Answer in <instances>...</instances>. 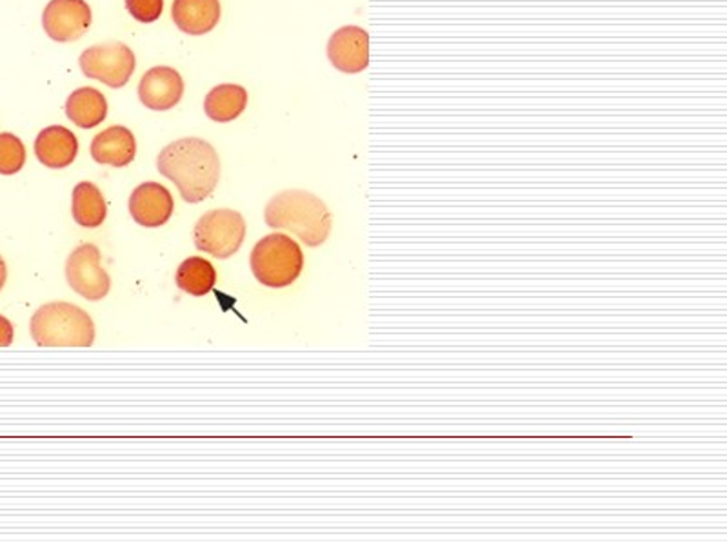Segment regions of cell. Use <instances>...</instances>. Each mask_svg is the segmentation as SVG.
Masks as SVG:
<instances>
[{"instance_id": "1", "label": "cell", "mask_w": 727, "mask_h": 545, "mask_svg": "<svg viewBox=\"0 0 727 545\" xmlns=\"http://www.w3.org/2000/svg\"><path fill=\"white\" fill-rule=\"evenodd\" d=\"M162 177L172 180L188 204H199L215 191L221 158L210 142L186 137L164 147L156 158Z\"/></svg>"}, {"instance_id": "2", "label": "cell", "mask_w": 727, "mask_h": 545, "mask_svg": "<svg viewBox=\"0 0 727 545\" xmlns=\"http://www.w3.org/2000/svg\"><path fill=\"white\" fill-rule=\"evenodd\" d=\"M265 221L273 229H286L309 248H318L331 233V213L323 200L304 191L286 189L268 202Z\"/></svg>"}, {"instance_id": "3", "label": "cell", "mask_w": 727, "mask_h": 545, "mask_svg": "<svg viewBox=\"0 0 727 545\" xmlns=\"http://www.w3.org/2000/svg\"><path fill=\"white\" fill-rule=\"evenodd\" d=\"M30 330L40 347H92L95 342L92 317L75 304H44L33 315Z\"/></svg>"}, {"instance_id": "4", "label": "cell", "mask_w": 727, "mask_h": 545, "mask_svg": "<svg viewBox=\"0 0 727 545\" xmlns=\"http://www.w3.org/2000/svg\"><path fill=\"white\" fill-rule=\"evenodd\" d=\"M251 271L262 286L281 289L301 276L304 254L298 244L284 233H273L257 242L251 251Z\"/></svg>"}, {"instance_id": "5", "label": "cell", "mask_w": 727, "mask_h": 545, "mask_svg": "<svg viewBox=\"0 0 727 545\" xmlns=\"http://www.w3.org/2000/svg\"><path fill=\"white\" fill-rule=\"evenodd\" d=\"M246 221L238 211H208L195 226V246L215 259H230L243 248Z\"/></svg>"}, {"instance_id": "6", "label": "cell", "mask_w": 727, "mask_h": 545, "mask_svg": "<svg viewBox=\"0 0 727 545\" xmlns=\"http://www.w3.org/2000/svg\"><path fill=\"white\" fill-rule=\"evenodd\" d=\"M79 64L87 79H97L106 86L119 90L130 82L137 60L126 44L106 43L82 51Z\"/></svg>"}, {"instance_id": "7", "label": "cell", "mask_w": 727, "mask_h": 545, "mask_svg": "<svg viewBox=\"0 0 727 545\" xmlns=\"http://www.w3.org/2000/svg\"><path fill=\"white\" fill-rule=\"evenodd\" d=\"M66 281L86 300H103L112 289V279L101 265V251L93 244H82L66 262Z\"/></svg>"}, {"instance_id": "8", "label": "cell", "mask_w": 727, "mask_h": 545, "mask_svg": "<svg viewBox=\"0 0 727 545\" xmlns=\"http://www.w3.org/2000/svg\"><path fill=\"white\" fill-rule=\"evenodd\" d=\"M92 8L86 0H51L43 13L44 32L55 43H73L92 26Z\"/></svg>"}, {"instance_id": "9", "label": "cell", "mask_w": 727, "mask_h": 545, "mask_svg": "<svg viewBox=\"0 0 727 545\" xmlns=\"http://www.w3.org/2000/svg\"><path fill=\"white\" fill-rule=\"evenodd\" d=\"M328 59L342 73H361L370 64V35L359 26H344L331 35Z\"/></svg>"}, {"instance_id": "10", "label": "cell", "mask_w": 727, "mask_h": 545, "mask_svg": "<svg viewBox=\"0 0 727 545\" xmlns=\"http://www.w3.org/2000/svg\"><path fill=\"white\" fill-rule=\"evenodd\" d=\"M184 97V81L177 70L169 66H156L145 71L139 82V98L145 108L167 111L175 108Z\"/></svg>"}, {"instance_id": "11", "label": "cell", "mask_w": 727, "mask_h": 545, "mask_svg": "<svg viewBox=\"0 0 727 545\" xmlns=\"http://www.w3.org/2000/svg\"><path fill=\"white\" fill-rule=\"evenodd\" d=\"M173 197L162 183L144 182L130 197V213L137 224L144 227H161L173 215Z\"/></svg>"}, {"instance_id": "12", "label": "cell", "mask_w": 727, "mask_h": 545, "mask_svg": "<svg viewBox=\"0 0 727 545\" xmlns=\"http://www.w3.org/2000/svg\"><path fill=\"white\" fill-rule=\"evenodd\" d=\"M79 141L73 131L65 126H48L38 133L35 141V155L46 168H68L77 158Z\"/></svg>"}, {"instance_id": "13", "label": "cell", "mask_w": 727, "mask_h": 545, "mask_svg": "<svg viewBox=\"0 0 727 545\" xmlns=\"http://www.w3.org/2000/svg\"><path fill=\"white\" fill-rule=\"evenodd\" d=\"M136 135L125 126H112L92 141L93 161L104 166L125 168L136 161Z\"/></svg>"}, {"instance_id": "14", "label": "cell", "mask_w": 727, "mask_h": 545, "mask_svg": "<svg viewBox=\"0 0 727 545\" xmlns=\"http://www.w3.org/2000/svg\"><path fill=\"white\" fill-rule=\"evenodd\" d=\"M173 22L188 35H206L221 21L219 0H173Z\"/></svg>"}, {"instance_id": "15", "label": "cell", "mask_w": 727, "mask_h": 545, "mask_svg": "<svg viewBox=\"0 0 727 545\" xmlns=\"http://www.w3.org/2000/svg\"><path fill=\"white\" fill-rule=\"evenodd\" d=\"M66 115L82 130H92L108 117V100L95 87H79L66 100Z\"/></svg>"}, {"instance_id": "16", "label": "cell", "mask_w": 727, "mask_h": 545, "mask_svg": "<svg viewBox=\"0 0 727 545\" xmlns=\"http://www.w3.org/2000/svg\"><path fill=\"white\" fill-rule=\"evenodd\" d=\"M248 106V92L238 84H219L204 100V111L215 122H232L244 114Z\"/></svg>"}, {"instance_id": "17", "label": "cell", "mask_w": 727, "mask_h": 545, "mask_svg": "<svg viewBox=\"0 0 727 545\" xmlns=\"http://www.w3.org/2000/svg\"><path fill=\"white\" fill-rule=\"evenodd\" d=\"M71 213L77 224L82 227L103 226L108 215V205L101 189L92 182H79L73 189Z\"/></svg>"}, {"instance_id": "18", "label": "cell", "mask_w": 727, "mask_h": 545, "mask_svg": "<svg viewBox=\"0 0 727 545\" xmlns=\"http://www.w3.org/2000/svg\"><path fill=\"white\" fill-rule=\"evenodd\" d=\"M177 286L194 297H204L213 292L216 284V271L211 262L200 257L184 260L177 270Z\"/></svg>"}, {"instance_id": "19", "label": "cell", "mask_w": 727, "mask_h": 545, "mask_svg": "<svg viewBox=\"0 0 727 545\" xmlns=\"http://www.w3.org/2000/svg\"><path fill=\"white\" fill-rule=\"evenodd\" d=\"M26 164V147L13 133H0V175H15Z\"/></svg>"}, {"instance_id": "20", "label": "cell", "mask_w": 727, "mask_h": 545, "mask_svg": "<svg viewBox=\"0 0 727 545\" xmlns=\"http://www.w3.org/2000/svg\"><path fill=\"white\" fill-rule=\"evenodd\" d=\"M126 8L136 21L150 24L162 15L164 0H126Z\"/></svg>"}, {"instance_id": "21", "label": "cell", "mask_w": 727, "mask_h": 545, "mask_svg": "<svg viewBox=\"0 0 727 545\" xmlns=\"http://www.w3.org/2000/svg\"><path fill=\"white\" fill-rule=\"evenodd\" d=\"M11 344H13V325L0 315V347H10Z\"/></svg>"}, {"instance_id": "22", "label": "cell", "mask_w": 727, "mask_h": 545, "mask_svg": "<svg viewBox=\"0 0 727 545\" xmlns=\"http://www.w3.org/2000/svg\"><path fill=\"white\" fill-rule=\"evenodd\" d=\"M5 279H8V270H5L4 259L0 257V292H2V287H4Z\"/></svg>"}]
</instances>
